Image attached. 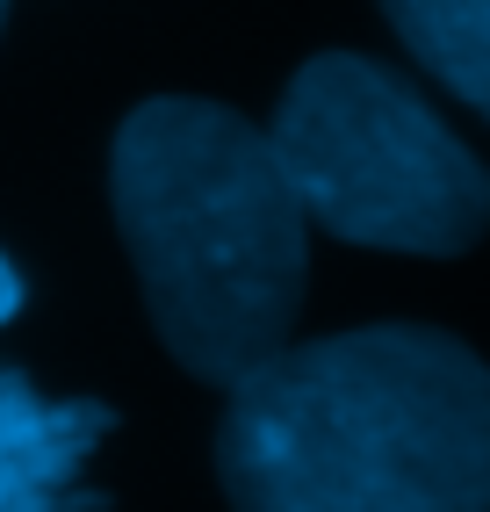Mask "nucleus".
<instances>
[{
  "label": "nucleus",
  "instance_id": "20e7f679",
  "mask_svg": "<svg viewBox=\"0 0 490 512\" xmlns=\"http://www.w3.org/2000/svg\"><path fill=\"white\" fill-rule=\"evenodd\" d=\"M116 412L94 397H37V383L15 368H0V512H44V505H109L65 491L80 462L109 440Z\"/></svg>",
  "mask_w": 490,
  "mask_h": 512
},
{
  "label": "nucleus",
  "instance_id": "f257e3e1",
  "mask_svg": "<svg viewBox=\"0 0 490 512\" xmlns=\"http://www.w3.org/2000/svg\"><path fill=\"white\" fill-rule=\"evenodd\" d=\"M231 390L217 476L260 512L490 505V375L454 332L368 325L274 347Z\"/></svg>",
  "mask_w": 490,
  "mask_h": 512
},
{
  "label": "nucleus",
  "instance_id": "0eeeda50",
  "mask_svg": "<svg viewBox=\"0 0 490 512\" xmlns=\"http://www.w3.org/2000/svg\"><path fill=\"white\" fill-rule=\"evenodd\" d=\"M0 22H8V0H0Z\"/></svg>",
  "mask_w": 490,
  "mask_h": 512
},
{
  "label": "nucleus",
  "instance_id": "423d86ee",
  "mask_svg": "<svg viewBox=\"0 0 490 512\" xmlns=\"http://www.w3.org/2000/svg\"><path fill=\"white\" fill-rule=\"evenodd\" d=\"M15 311H22V275L8 267V253H0V325H8Z\"/></svg>",
  "mask_w": 490,
  "mask_h": 512
},
{
  "label": "nucleus",
  "instance_id": "f03ea898",
  "mask_svg": "<svg viewBox=\"0 0 490 512\" xmlns=\"http://www.w3.org/2000/svg\"><path fill=\"white\" fill-rule=\"evenodd\" d=\"M116 224L166 354L238 383L289 339L310 275V217L267 130L217 101H145L109 152Z\"/></svg>",
  "mask_w": 490,
  "mask_h": 512
},
{
  "label": "nucleus",
  "instance_id": "39448f33",
  "mask_svg": "<svg viewBox=\"0 0 490 512\" xmlns=\"http://www.w3.org/2000/svg\"><path fill=\"white\" fill-rule=\"evenodd\" d=\"M397 22V37L411 44L418 65L454 87L462 109H483L490 94V0H382Z\"/></svg>",
  "mask_w": 490,
  "mask_h": 512
},
{
  "label": "nucleus",
  "instance_id": "7ed1b4c3",
  "mask_svg": "<svg viewBox=\"0 0 490 512\" xmlns=\"http://www.w3.org/2000/svg\"><path fill=\"white\" fill-rule=\"evenodd\" d=\"M267 145L303 202L346 246L469 253L490 217L483 159L418 101V87L361 51H325L289 80Z\"/></svg>",
  "mask_w": 490,
  "mask_h": 512
}]
</instances>
